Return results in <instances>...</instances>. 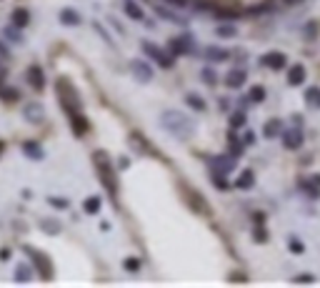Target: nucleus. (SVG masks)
I'll list each match as a JSON object with an SVG mask.
<instances>
[{
    "instance_id": "obj_1",
    "label": "nucleus",
    "mask_w": 320,
    "mask_h": 288,
    "mask_svg": "<svg viewBox=\"0 0 320 288\" xmlns=\"http://www.w3.org/2000/svg\"><path fill=\"white\" fill-rule=\"evenodd\" d=\"M158 120H160V125H163L173 138H178V140H188L195 133V120L190 115L180 113V110H163Z\"/></svg>"
},
{
    "instance_id": "obj_2",
    "label": "nucleus",
    "mask_w": 320,
    "mask_h": 288,
    "mask_svg": "<svg viewBox=\"0 0 320 288\" xmlns=\"http://www.w3.org/2000/svg\"><path fill=\"white\" fill-rule=\"evenodd\" d=\"M93 161H95V166H98V178H100V183L105 186V191L110 193V198H115V196H118V181H115V171L110 168V158H108L105 153H95Z\"/></svg>"
},
{
    "instance_id": "obj_3",
    "label": "nucleus",
    "mask_w": 320,
    "mask_h": 288,
    "mask_svg": "<svg viewBox=\"0 0 320 288\" xmlns=\"http://www.w3.org/2000/svg\"><path fill=\"white\" fill-rule=\"evenodd\" d=\"M58 100H60V105L65 108V113H68V118L70 115H75V113H80L83 110V105H80V98H78V93H75V88L70 85V80H58Z\"/></svg>"
},
{
    "instance_id": "obj_4",
    "label": "nucleus",
    "mask_w": 320,
    "mask_h": 288,
    "mask_svg": "<svg viewBox=\"0 0 320 288\" xmlns=\"http://www.w3.org/2000/svg\"><path fill=\"white\" fill-rule=\"evenodd\" d=\"M140 48H143V53L148 55V58H153L160 68H173V63H175V55L170 53V50H165V48H160V45H155L153 40H140Z\"/></svg>"
},
{
    "instance_id": "obj_5",
    "label": "nucleus",
    "mask_w": 320,
    "mask_h": 288,
    "mask_svg": "<svg viewBox=\"0 0 320 288\" xmlns=\"http://www.w3.org/2000/svg\"><path fill=\"white\" fill-rule=\"evenodd\" d=\"M280 140H283V148L285 151H293L298 153L305 143V133H303V125H290V128H283L280 133Z\"/></svg>"
},
{
    "instance_id": "obj_6",
    "label": "nucleus",
    "mask_w": 320,
    "mask_h": 288,
    "mask_svg": "<svg viewBox=\"0 0 320 288\" xmlns=\"http://www.w3.org/2000/svg\"><path fill=\"white\" fill-rule=\"evenodd\" d=\"M168 50L178 58V55H193V53L198 50V45H195V40L190 38V33H183V35H178V38H170Z\"/></svg>"
},
{
    "instance_id": "obj_7",
    "label": "nucleus",
    "mask_w": 320,
    "mask_h": 288,
    "mask_svg": "<svg viewBox=\"0 0 320 288\" xmlns=\"http://www.w3.org/2000/svg\"><path fill=\"white\" fill-rule=\"evenodd\" d=\"M260 65L273 70V73H280V70H288V55L280 53V50H270L260 58Z\"/></svg>"
},
{
    "instance_id": "obj_8",
    "label": "nucleus",
    "mask_w": 320,
    "mask_h": 288,
    "mask_svg": "<svg viewBox=\"0 0 320 288\" xmlns=\"http://www.w3.org/2000/svg\"><path fill=\"white\" fill-rule=\"evenodd\" d=\"M235 161H238V158H233L230 153H225V156H210V158H208V168H210V173L230 176V171L235 168Z\"/></svg>"
},
{
    "instance_id": "obj_9",
    "label": "nucleus",
    "mask_w": 320,
    "mask_h": 288,
    "mask_svg": "<svg viewBox=\"0 0 320 288\" xmlns=\"http://www.w3.org/2000/svg\"><path fill=\"white\" fill-rule=\"evenodd\" d=\"M130 73H133V78L138 80V83H150L153 80V65L150 63H145V60H140V58H135V60H130Z\"/></svg>"
},
{
    "instance_id": "obj_10",
    "label": "nucleus",
    "mask_w": 320,
    "mask_h": 288,
    "mask_svg": "<svg viewBox=\"0 0 320 288\" xmlns=\"http://www.w3.org/2000/svg\"><path fill=\"white\" fill-rule=\"evenodd\" d=\"M23 251L33 258V263H35V266L43 271V276L50 281V278H53V263H50V258H48V256H43V253H38V251H35V248H30V246H25Z\"/></svg>"
},
{
    "instance_id": "obj_11",
    "label": "nucleus",
    "mask_w": 320,
    "mask_h": 288,
    "mask_svg": "<svg viewBox=\"0 0 320 288\" xmlns=\"http://www.w3.org/2000/svg\"><path fill=\"white\" fill-rule=\"evenodd\" d=\"M203 55H205V60H210V63H225V60L233 58V53H230L228 48H223V45H205V48H203Z\"/></svg>"
},
{
    "instance_id": "obj_12",
    "label": "nucleus",
    "mask_w": 320,
    "mask_h": 288,
    "mask_svg": "<svg viewBox=\"0 0 320 288\" xmlns=\"http://www.w3.org/2000/svg\"><path fill=\"white\" fill-rule=\"evenodd\" d=\"M245 83H248V70H245V68H233V70H228L225 85H228L230 90H240Z\"/></svg>"
},
{
    "instance_id": "obj_13",
    "label": "nucleus",
    "mask_w": 320,
    "mask_h": 288,
    "mask_svg": "<svg viewBox=\"0 0 320 288\" xmlns=\"http://www.w3.org/2000/svg\"><path fill=\"white\" fill-rule=\"evenodd\" d=\"M305 75H308V70H305V65L303 63H293V65H288V85H293V88H298V85H303L305 83Z\"/></svg>"
},
{
    "instance_id": "obj_14",
    "label": "nucleus",
    "mask_w": 320,
    "mask_h": 288,
    "mask_svg": "<svg viewBox=\"0 0 320 288\" xmlns=\"http://www.w3.org/2000/svg\"><path fill=\"white\" fill-rule=\"evenodd\" d=\"M20 151H23V156L30 158V161H43V158H45V151H43V146H40L38 140H23Z\"/></svg>"
},
{
    "instance_id": "obj_15",
    "label": "nucleus",
    "mask_w": 320,
    "mask_h": 288,
    "mask_svg": "<svg viewBox=\"0 0 320 288\" xmlns=\"http://www.w3.org/2000/svg\"><path fill=\"white\" fill-rule=\"evenodd\" d=\"M185 198H188V203H190V208H193L195 213H203V216H208V213H210V208H208L205 198H203V196H198L193 188H185Z\"/></svg>"
},
{
    "instance_id": "obj_16",
    "label": "nucleus",
    "mask_w": 320,
    "mask_h": 288,
    "mask_svg": "<svg viewBox=\"0 0 320 288\" xmlns=\"http://www.w3.org/2000/svg\"><path fill=\"white\" fill-rule=\"evenodd\" d=\"M155 15L158 18H163V20H168V23H175V25H188V20L183 18V15H178V13H173L168 5H155Z\"/></svg>"
},
{
    "instance_id": "obj_17",
    "label": "nucleus",
    "mask_w": 320,
    "mask_h": 288,
    "mask_svg": "<svg viewBox=\"0 0 320 288\" xmlns=\"http://www.w3.org/2000/svg\"><path fill=\"white\" fill-rule=\"evenodd\" d=\"M228 151H230V156L233 158H240L243 153H245V143L238 138V130H228Z\"/></svg>"
},
{
    "instance_id": "obj_18",
    "label": "nucleus",
    "mask_w": 320,
    "mask_h": 288,
    "mask_svg": "<svg viewBox=\"0 0 320 288\" xmlns=\"http://www.w3.org/2000/svg\"><path fill=\"white\" fill-rule=\"evenodd\" d=\"M58 20H60L63 25H68V28H78V25L83 23V18H80V13H78L75 8H63V10L58 13Z\"/></svg>"
},
{
    "instance_id": "obj_19",
    "label": "nucleus",
    "mask_w": 320,
    "mask_h": 288,
    "mask_svg": "<svg viewBox=\"0 0 320 288\" xmlns=\"http://www.w3.org/2000/svg\"><path fill=\"white\" fill-rule=\"evenodd\" d=\"M25 78H28L30 88L43 90V85H45V73H43V68H40V65H30V68H28V73H25Z\"/></svg>"
},
{
    "instance_id": "obj_20",
    "label": "nucleus",
    "mask_w": 320,
    "mask_h": 288,
    "mask_svg": "<svg viewBox=\"0 0 320 288\" xmlns=\"http://www.w3.org/2000/svg\"><path fill=\"white\" fill-rule=\"evenodd\" d=\"M300 35H303L305 43H315V40L320 38V23H318V20H305Z\"/></svg>"
},
{
    "instance_id": "obj_21",
    "label": "nucleus",
    "mask_w": 320,
    "mask_h": 288,
    "mask_svg": "<svg viewBox=\"0 0 320 288\" xmlns=\"http://www.w3.org/2000/svg\"><path fill=\"white\" fill-rule=\"evenodd\" d=\"M283 120L280 118H270V120H265V125H263V138H268V140H273V138H280V133H283Z\"/></svg>"
},
{
    "instance_id": "obj_22",
    "label": "nucleus",
    "mask_w": 320,
    "mask_h": 288,
    "mask_svg": "<svg viewBox=\"0 0 320 288\" xmlns=\"http://www.w3.org/2000/svg\"><path fill=\"white\" fill-rule=\"evenodd\" d=\"M303 100L310 110H320V88L318 85H308L303 93Z\"/></svg>"
},
{
    "instance_id": "obj_23",
    "label": "nucleus",
    "mask_w": 320,
    "mask_h": 288,
    "mask_svg": "<svg viewBox=\"0 0 320 288\" xmlns=\"http://www.w3.org/2000/svg\"><path fill=\"white\" fill-rule=\"evenodd\" d=\"M123 10H125V15L130 18V20H145V13H143V8L135 3V0H123Z\"/></svg>"
},
{
    "instance_id": "obj_24",
    "label": "nucleus",
    "mask_w": 320,
    "mask_h": 288,
    "mask_svg": "<svg viewBox=\"0 0 320 288\" xmlns=\"http://www.w3.org/2000/svg\"><path fill=\"white\" fill-rule=\"evenodd\" d=\"M253 186H255V173H253L250 168H245V171L235 178V188H238V191H250Z\"/></svg>"
},
{
    "instance_id": "obj_25",
    "label": "nucleus",
    "mask_w": 320,
    "mask_h": 288,
    "mask_svg": "<svg viewBox=\"0 0 320 288\" xmlns=\"http://www.w3.org/2000/svg\"><path fill=\"white\" fill-rule=\"evenodd\" d=\"M100 208H103V198H100V196H88V198L83 201V211H85L88 216H98Z\"/></svg>"
},
{
    "instance_id": "obj_26",
    "label": "nucleus",
    "mask_w": 320,
    "mask_h": 288,
    "mask_svg": "<svg viewBox=\"0 0 320 288\" xmlns=\"http://www.w3.org/2000/svg\"><path fill=\"white\" fill-rule=\"evenodd\" d=\"M298 188H300V193L308 196V198H320V188H318L310 178H300V181H298Z\"/></svg>"
},
{
    "instance_id": "obj_27",
    "label": "nucleus",
    "mask_w": 320,
    "mask_h": 288,
    "mask_svg": "<svg viewBox=\"0 0 320 288\" xmlns=\"http://www.w3.org/2000/svg\"><path fill=\"white\" fill-rule=\"evenodd\" d=\"M185 103L195 110V113H205L208 110V103H205V98H200L198 93H188L185 95Z\"/></svg>"
},
{
    "instance_id": "obj_28",
    "label": "nucleus",
    "mask_w": 320,
    "mask_h": 288,
    "mask_svg": "<svg viewBox=\"0 0 320 288\" xmlns=\"http://www.w3.org/2000/svg\"><path fill=\"white\" fill-rule=\"evenodd\" d=\"M213 15H215L218 20H238V18H243L245 13H243V10H230V8H215Z\"/></svg>"
},
{
    "instance_id": "obj_29",
    "label": "nucleus",
    "mask_w": 320,
    "mask_h": 288,
    "mask_svg": "<svg viewBox=\"0 0 320 288\" xmlns=\"http://www.w3.org/2000/svg\"><path fill=\"white\" fill-rule=\"evenodd\" d=\"M23 115H25V120H30V123H40V120H43V108H40L38 103H30V105H25Z\"/></svg>"
},
{
    "instance_id": "obj_30",
    "label": "nucleus",
    "mask_w": 320,
    "mask_h": 288,
    "mask_svg": "<svg viewBox=\"0 0 320 288\" xmlns=\"http://www.w3.org/2000/svg\"><path fill=\"white\" fill-rule=\"evenodd\" d=\"M28 23H30V13L25 8H15L13 10V25H18L23 30V28H28Z\"/></svg>"
},
{
    "instance_id": "obj_31",
    "label": "nucleus",
    "mask_w": 320,
    "mask_h": 288,
    "mask_svg": "<svg viewBox=\"0 0 320 288\" xmlns=\"http://www.w3.org/2000/svg\"><path fill=\"white\" fill-rule=\"evenodd\" d=\"M0 98L8 100V103H15V100L20 98V90L13 88V85H3V83H0Z\"/></svg>"
},
{
    "instance_id": "obj_32",
    "label": "nucleus",
    "mask_w": 320,
    "mask_h": 288,
    "mask_svg": "<svg viewBox=\"0 0 320 288\" xmlns=\"http://www.w3.org/2000/svg\"><path fill=\"white\" fill-rule=\"evenodd\" d=\"M40 228H43L45 233H50V236H55V233L63 231L60 221H55V218H40Z\"/></svg>"
},
{
    "instance_id": "obj_33",
    "label": "nucleus",
    "mask_w": 320,
    "mask_h": 288,
    "mask_svg": "<svg viewBox=\"0 0 320 288\" xmlns=\"http://www.w3.org/2000/svg\"><path fill=\"white\" fill-rule=\"evenodd\" d=\"M215 35H218V38H235L238 30H235L233 23H220V25L215 28Z\"/></svg>"
},
{
    "instance_id": "obj_34",
    "label": "nucleus",
    "mask_w": 320,
    "mask_h": 288,
    "mask_svg": "<svg viewBox=\"0 0 320 288\" xmlns=\"http://www.w3.org/2000/svg\"><path fill=\"white\" fill-rule=\"evenodd\" d=\"M200 80H203L205 85H218V73H215L210 65H205V68H200Z\"/></svg>"
},
{
    "instance_id": "obj_35",
    "label": "nucleus",
    "mask_w": 320,
    "mask_h": 288,
    "mask_svg": "<svg viewBox=\"0 0 320 288\" xmlns=\"http://www.w3.org/2000/svg\"><path fill=\"white\" fill-rule=\"evenodd\" d=\"M265 85H250V93H248V100L250 103H263L265 100Z\"/></svg>"
},
{
    "instance_id": "obj_36",
    "label": "nucleus",
    "mask_w": 320,
    "mask_h": 288,
    "mask_svg": "<svg viewBox=\"0 0 320 288\" xmlns=\"http://www.w3.org/2000/svg\"><path fill=\"white\" fill-rule=\"evenodd\" d=\"M288 248H290L293 256H303V253H305V243H303L298 236H290V238H288Z\"/></svg>"
},
{
    "instance_id": "obj_37",
    "label": "nucleus",
    "mask_w": 320,
    "mask_h": 288,
    "mask_svg": "<svg viewBox=\"0 0 320 288\" xmlns=\"http://www.w3.org/2000/svg\"><path fill=\"white\" fill-rule=\"evenodd\" d=\"M245 120H248L245 110H235V113L230 115V128H233V130H238V128H245Z\"/></svg>"
},
{
    "instance_id": "obj_38",
    "label": "nucleus",
    "mask_w": 320,
    "mask_h": 288,
    "mask_svg": "<svg viewBox=\"0 0 320 288\" xmlns=\"http://www.w3.org/2000/svg\"><path fill=\"white\" fill-rule=\"evenodd\" d=\"M253 241H255V243H268V241H270V233L265 231L263 223H258V226L253 228Z\"/></svg>"
},
{
    "instance_id": "obj_39",
    "label": "nucleus",
    "mask_w": 320,
    "mask_h": 288,
    "mask_svg": "<svg viewBox=\"0 0 320 288\" xmlns=\"http://www.w3.org/2000/svg\"><path fill=\"white\" fill-rule=\"evenodd\" d=\"M210 181H213V186H215L218 191H228V188H230V183H228V178H225L223 173H210Z\"/></svg>"
},
{
    "instance_id": "obj_40",
    "label": "nucleus",
    "mask_w": 320,
    "mask_h": 288,
    "mask_svg": "<svg viewBox=\"0 0 320 288\" xmlns=\"http://www.w3.org/2000/svg\"><path fill=\"white\" fill-rule=\"evenodd\" d=\"M33 278V273H30V268L25 266V263H20L18 268H15V281H20V283H28Z\"/></svg>"
},
{
    "instance_id": "obj_41",
    "label": "nucleus",
    "mask_w": 320,
    "mask_h": 288,
    "mask_svg": "<svg viewBox=\"0 0 320 288\" xmlns=\"http://www.w3.org/2000/svg\"><path fill=\"white\" fill-rule=\"evenodd\" d=\"M123 266H125V271H128V273H138V271L143 268V261H140V258H125V261H123Z\"/></svg>"
},
{
    "instance_id": "obj_42",
    "label": "nucleus",
    "mask_w": 320,
    "mask_h": 288,
    "mask_svg": "<svg viewBox=\"0 0 320 288\" xmlns=\"http://www.w3.org/2000/svg\"><path fill=\"white\" fill-rule=\"evenodd\" d=\"M18 30H20L18 25H8V28H5V38H10V40H15V43H20V40H23V35H20Z\"/></svg>"
},
{
    "instance_id": "obj_43",
    "label": "nucleus",
    "mask_w": 320,
    "mask_h": 288,
    "mask_svg": "<svg viewBox=\"0 0 320 288\" xmlns=\"http://www.w3.org/2000/svg\"><path fill=\"white\" fill-rule=\"evenodd\" d=\"M48 203H50L53 208H70V201H68V198H55V196H50Z\"/></svg>"
},
{
    "instance_id": "obj_44",
    "label": "nucleus",
    "mask_w": 320,
    "mask_h": 288,
    "mask_svg": "<svg viewBox=\"0 0 320 288\" xmlns=\"http://www.w3.org/2000/svg\"><path fill=\"white\" fill-rule=\"evenodd\" d=\"M93 28H95V33H98V35H100V38H103V40H105V43H113V38H110V35H108V30H105V28H103V25H100V23H98V20H95V23H93Z\"/></svg>"
},
{
    "instance_id": "obj_45",
    "label": "nucleus",
    "mask_w": 320,
    "mask_h": 288,
    "mask_svg": "<svg viewBox=\"0 0 320 288\" xmlns=\"http://www.w3.org/2000/svg\"><path fill=\"white\" fill-rule=\"evenodd\" d=\"M293 281H295V283H313L315 276H313V273H300V276H295Z\"/></svg>"
},
{
    "instance_id": "obj_46",
    "label": "nucleus",
    "mask_w": 320,
    "mask_h": 288,
    "mask_svg": "<svg viewBox=\"0 0 320 288\" xmlns=\"http://www.w3.org/2000/svg\"><path fill=\"white\" fill-rule=\"evenodd\" d=\"M243 143H245V146H253V143H255V135H253V133L248 130V133L243 135Z\"/></svg>"
},
{
    "instance_id": "obj_47",
    "label": "nucleus",
    "mask_w": 320,
    "mask_h": 288,
    "mask_svg": "<svg viewBox=\"0 0 320 288\" xmlns=\"http://www.w3.org/2000/svg\"><path fill=\"white\" fill-rule=\"evenodd\" d=\"M170 5H175V8H185L188 5V0H168Z\"/></svg>"
},
{
    "instance_id": "obj_48",
    "label": "nucleus",
    "mask_w": 320,
    "mask_h": 288,
    "mask_svg": "<svg viewBox=\"0 0 320 288\" xmlns=\"http://www.w3.org/2000/svg\"><path fill=\"white\" fill-rule=\"evenodd\" d=\"M110 23H113V25H115V30H118V33H120V35H125V28H123V25H120V23H118V20H115V18H110Z\"/></svg>"
},
{
    "instance_id": "obj_49",
    "label": "nucleus",
    "mask_w": 320,
    "mask_h": 288,
    "mask_svg": "<svg viewBox=\"0 0 320 288\" xmlns=\"http://www.w3.org/2000/svg\"><path fill=\"white\" fill-rule=\"evenodd\" d=\"M253 221L255 223H265V213H253Z\"/></svg>"
},
{
    "instance_id": "obj_50",
    "label": "nucleus",
    "mask_w": 320,
    "mask_h": 288,
    "mask_svg": "<svg viewBox=\"0 0 320 288\" xmlns=\"http://www.w3.org/2000/svg\"><path fill=\"white\" fill-rule=\"evenodd\" d=\"M8 258H10V251L3 248V251H0V261H8Z\"/></svg>"
},
{
    "instance_id": "obj_51",
    "label": "nucleus",
    "mask_w": 320,
    "mask_h": 288,
    "mask_svg": "<svg viewBox=\"0 0 320 288\" xmlns=\"http://www.w3.org/2000/svg\"><path fill=\"white\" fill-rule=\"evenodd\" d=\"M300 3H303V0H283V5H290V8L293 5H300Z\"/></svg>"
},
{
    "instance_id": "obj_52",
    "label": "nucleus",
    "mask_w": 320,
    "mask_h": 288,
    "mask_svg": "<svg viewBox=\"0 0 320 288\" xmlns=\"http://www.w3.org/2000/svg\"><path fill=\"white\" fill-rule=\"evenodd\" d=\"M0 55L8 58V45H5V43H0Z\"/></svg>"
},
{
    "instance_id": "obj_53",
    "label": "nucleus",
    "mask_w": 320,
    "mask_h": 288,
    "mask_svg": "<svg viewBox=\"0 0 320 288\" xmlns=\"http://www.w3.org/2000/svg\"><path fill=\"white\" fill-rule=\"evenodd\" d=\"M310 181H313V183L320 188V176H318V173H313V176H310Z\"/></svg>"
},
{
    "instance_id": "obj_54",
    "label": "nucleus",
    "mask_w": 320,
    "mask_h": 288,
    "mask_svg": "<svg viewBox=\"0 0 320 288\" xmlns=\"http://www.w3.org/2000/svg\"><path fill=\"white\" fill-rule=\"evenodd\" d=\"M3 78H5V68H3V65H0V80H3Z\"/></svg>"
},
{
    "instance_id": "obj_55",
    "label": "nucleus",
    "mask_w": 320,
    "mask_h": 288,
    "mask_svg": "<svg viewBox=\"0 0 320 288\" xmlns=\"http://www.w3.org/2000/svg\"><path fill=\"white\" fill-rule=\"evenodd\" d=\"M3 151H5V143H3V140H0V156H3Z\"/></svg>"
}]
</instances>
